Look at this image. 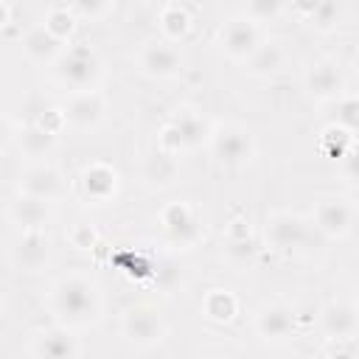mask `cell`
I'll use <instances>...</instances> for the list:
<instances>
[{
    "instance_id": "cell-1",
    "label": "cell",
    "mask_w": 359,
    "mask_h": 359,
    "mask_svg": "<svg viewBox=\"0 0 359 359\" xmlns=\"http://www.w3.org/2000/svg\"><path fill=\"white\" fill-rule=\"evenodd\" d=\"M45 306L56 325H65L70 331L93 328L104 317L101 280L87 269H67L50 283Z\"/></svg>"
},
{
    "instance_id": "cell-2",
    "label": "cell",
    "mask_w": 359,
    "mask_h": 359,
    "mask_svg": "<svg viewBox=\"0 0 359 359\" xmlns=\"http://www.w3.org/2000/svg\"><path fill=\"white\" fill-rule=\"evenodd\" d=\"M104 67L107 65H104V59L95 48H90L87 42H73V45L67 42L65 50L50 65V76L62 90L76 93V90L101 87Z\"/></svg>"
},
{
    "instance_id": "cell-3",
    "label": "cell",
    "mask_w": 359,
    "mask_h": 359,
    "mask_svg": "<svg viewBox=\"0 0 359 359\" xmlns=\"http://www.w3.org/2000/svg\"><path fill=\"white\" fill-rule=\"evenodd\" d=\"M157 230L168 250L191 252L205 241V222L194 202L171 199L157 210Z\"/></svg>"
},
{
    "instance_id": "cell-4",
    "label": "cell",
    "mask_w": 359,
    "mask_h": 359,
    "mask_svg": "<svg viewBox=\"0 0 359 359\" xmlns=\"http://www.w3.org/2000/svg\"><path fill=\"white\" fill-rule=\"evenodd\" d=\"M219 168L238 171L247 168L258 157V137L241 121H219L210 129V140L205 146Z\"/></svg>"
},
{
    "instance_id": "cell-5",
    "label": "cell",
    "mask_w": 359,
    "mask_h": 359,
    "mask_svg": "<svg viewBox=\"0 0 359 359\" xmlns=\"http://www.w3.org/2000/svg\"><path fill=\"white\" fill-rule=\"evenodd\" d=\"M309 222L325 241H345L356 224V199L351 194H323L314 199Z\"/></svg>"
},
{
    "instance_id": "cell-6",
    "label": "cell",
    "mask_w": 359,
    "mask_h": 359,
    "mask_svg": "<svg viewBox=\"0 0 359 359\" xmlns=\"http://www.w3.org/2000/svg\"><path fill=\"white\" fill-rule=\"evenodd\" d=\"M311 222L297 210H272L264 222V244L275 255H294L311 244Z\"/></svg>"
},
{
    "instance_id": "cell-7",
    "label": "cell",
    "mask_w": 359,
    "mask_h": 359,
    "mask_svg": "<svg viewBox=\"0 0 359 359\" xmlns=\"http://www.w3.org/2000/svg\"><path fill=\"white\" fill-rule=\"evenodd\" d=\"M118 328H121V337L135 351H154L168 337V323L149 303H135V306L123 309V314L118 320Z\"/></svg>"
},
{
    "instance_id": "cell-8",
    "label": "cell",
    "mask_w": 359,
    "mask_h": 359,
    "mask_svg": "<svg viewBox=\"0 0 359 359\" xmlns=\"http://www.w3.org/2000/svg\"><path fill=\"white\" fill-rule=\"evenodd\" d=\"M135 70L154 81H171L182 76L185 56L174 42H165L163 36H149L135 50Z\"/></svg>"
},
{
    "instance_id": "cell-9",
    "label": "cell",
    "mask_w": 359,
    "mask_h": 359,
    "mask_svg": "<svg viewBox=\"0 0 359 359\" xmlns=\"http://www.w3.org/2000/svg\"><path fill=\"white\" fill-rule=\"evenodd\" d=\"M300 314L289 300H266L252 311V334L264 345H283L297 337Z\"/></svg>"
},
{
    "instance_id": "cell-10",
    "label": "cell",
    "mask_w": 359,
    "mask_h": 359,
    "mask_svg": "<svg viewBox=\"0 0 359 359\" xmlns=\"http://www.w3.org/2000/svg\"><path fill=\"white\" fill-rule=\"evenodd\" d=\"M264 39H266L264 25L252 22V20L244 17V14L227 17V20L216 28V36H213L219 53H222L224 59L236 62V65H244V62L252 56V50H255Z\"/></svg>"
},
{
    "instance_id": "cell-11",
    "label": "cell",
    "mask_w": 359,
    "mask_h": 359,
    "mask_svg": "<svg viewBox=\"0 0 359 359\" xmlns=\"http://www.w3.org/2000/svg\"><path fill=\"white\" fill-rule=\"evenodd\" d=\"M300 84H303V93L311 101H317V104H331V101H337L348 90L342 65L334 56H314V59H309L303 65V70H300Z\"/></svg>"
},
{
    "instance_id": "cell-12",
    "label": "cell",
    "mask_w": 359,
    "mask_h": 359,
    "mask_svg": "<svg viewBox=\"0 0 359 359\" xmlns=\"http://www.w3.org/2000/svg\"><path fill=\"white\" fill-rule=\"evenodd\" d=\"M17 194L36 196L42 202H59L67 194V180L59 165L48 160H31L17 177Z\"/></svg>"
},
{
    "instance_id": "cell-13",
    "label": "cell",
    "mask_w": 359,
    "mask_h": 359,
    "mask_svg": "<svg viewBox=\"0 0 359 359\" xmlns=\"http://www.w3.org/2000/svg\"><path fill=\"white\" fill-rule=\"evenodd\" d=\"M65 115H67V126H76L81 132H95L107 123L109 115V95L101 87L93 90H76L67 93L65 101Z\"/></svg>"
},
{
    "instance_id": "cell-14",
    "label": "cell",
    "mask_w": 359,
    "mask_h": 359,
    "mask_svg": "<svg viewBox=\"0 0 359 359\" xmlns=\"http://www.w3.org/2000/svg\"><path fill=\"white\" fill-rule=\"evenodd\" d=\"M25 353L36 359H79L84 353V345L76 331L53 323L50 328H36L28 334Z\"/></svg>"
},
{
    "instance_id": "cell-15",
    "label": "cell",
    "mask_w": 359,
    "mask_h": 359,
    "mask_svg": "<svg viewBox=\"0 0 359 359\" xmlns=\"http://www.w3.org/2000/svg\"><path fill=\"white\" fill-rule=\"evenodd\" d=\"M79 194L90 205H112L121 194V174L112 163L104 160H90L79 171Z\"/></svg>"
},
{
    "instance_id": "cell-16",
    "label": "cell",
    "mask_w": 359,
    "mask_h": 359,
    "mask_svg": "<svg viewBox=\"0 0 359 359\" xmlns=\"http://www.w3.org/2000/svg\"><path fill=\"white\" fill-rule=\"evenodd\" d=\"M8 258L20 272H45L50 266V238L45 230H20L8 247Z\"/></svg>"
},
{
    "instance_id": "cell-17",
    "label": "cell",
    "mask_w": 359,
    "mask_h": 359,
    "mask_svg": "<svg viewBox=\"0 0 359 359\" xmlns=\"http://www.w3.org/2000/svg\"><path fill=\"white\" fill-rule=\"evenodd\" d=\"M317 328L323 337L356 339L359 337V309L351 297H331L317 311Z\"/></svg>"
},
{
    "instance_id": "cell-18",
    "label": "cell",
    "mask_w": 359,
    "mask_h": 359,
    "mask_svg": "<svg viewBox=\"0 0 359 359\" xmlns=\"http://www.w3.org/2000/svg\"><path fill=\"white\" fill-rule=\"evenodd\" d=\"M168 123L180 132L185 151H199V149H205L208 140H210L213 123L205 118V112H202L199 107H194V104H188V101H180V104L171 107Z\"/></svg>"
},
{
    "instance_id": "cell-19",
    "label": "cell",
    "mask_w": 359,
    "mask_h": 359,
    "mask_svg": "<svg viewBox=\"0 0 359 359\" xmlns=\"http://www.w3.org/2000/svg\"><path fill=\"white\" fill-rule=\"evenodd\" d=\"M182 177V157L163 151V149H151L143 160H140V182L149 191H171L174 185H180Z\"/></svg>"
},
{
    "instance_id": "cell-20",
    "label": "cell",
    "mask_w": 359,
    "mask_h": 359,
    "mask_svg": "<svg viewBox=\"0 0 359 359\" xmlns=\"http://www.w3.org/2000/svg\"><path fill=\"white\" fill-rule=\"evenodd\" d=\"M289 48L280 39H264L241 67L252 79H272L289 67Z\"/></svg>"
},
{
    "instance_id": "cell-21",
    "label": "cell",
    "mask_w": 359,
    "mask_h": 359,
    "mask_svg": "<svg viewBox=\"0 0 359 359\" xmlns=\"http://www.w3.org/2000/svg\"><path fill=\"white\" fill-rule=\"evenodd\" d=\"M238 309H241V303H238L236 292H230L224 286L208 289L202 294V300H199V314L210 325H230L238 317Z\"/></svg>"
},
{
    "instance_id": "cell-22",
    "label": "cell",
    "mask_w": 359,
    "mask_h": 359,
    "mask_svg": "<svg viewBox=\"0 0 359 359\" xmlns=\"http://www.w3.org/2000/svg\"><path fill=\"white\" fill-rule=\"evenodd\" d=\"M8 219L11 224H17V230H45V224L50 222V202L17 194L8 205Z\"/></svg>"
},
{
    "instance_id": "cell-23",
    "label": "cell",
    "mask_w": 359,
    "mask_h": 359,
    "mask_svg": "<svg viewBox=\"0 0 359 359\" xmlns=\"http://www.w3.org/2000/svg\"><path fill=\"white\" fill-rule=\"evenodd\" d=\"M62 50H65V42L56 39L42 22L34 25V28H28L25 36H22V53H25L34 65H48V67H50Z\"/></svg>"
},
{
    "instance_id": "cell-24",
    "label": "cell",
    "mask_w": 359,
    "mask_h": 359,
    "mask_svg": "<svg viewBox=\"0 0 359 359\" xmlns=\"http://www.w3.org/2000/svg\"><path fill=\"white\" fill-rule=\"evenodd\" d=\"M157 28H160V36L165 42H182L191 28H194V20H191V11L182 6V3H165L160 6V14H157Z\"/></svg>"
},
{
    "instance_id": "cell-25",
    "label": "cell",
    "mask_w": 359,
    "mask_h": 359,
    "mask_svg": "<svg viewBox=\"0 0 359 359\" xmlns=\"http://www.w3.org/2000/svg\"><path fill=\"white\" fill-rule=\"evenodd\" d=\"M17 143H20V151L28 157V160H45L56 146H59V137L56 135H48L42 126L36 123H28L22 129H17Z\"/></svg>"
},
{
    "instance_id": "cell-26",
    "label": "cell",
    "mask_w": 359,
    "mask_h": 359,
    "mask_svg": "<svg viewBox=\"0 0 359 359\" xmlns=\"http://www.w3.org/2000/svg\"><path fill=\"white\" fill-rule=\"evenodd\" d=\"M112 266L118 269V272H123L129 280H137V283H146V280H151L154 278V261L149 258V255H143L140 250H118L112 258Z\"/></svg>"
},
{
    "instance_id": "cell-27",
    "label": "cell",
    "mask_w": 359,
    "mask_h": 359,
    "mask_svg": "<svg viewBox=\"0 0 359 359\" xmlns=\"http://www.w3.org/2000/svg\"><path fill=\"white\" fill-rule=\"evenodd\" d=\"M222 255H224L227 266H233L236 272H247L258 264L261 247L255 244V238H224Z\"/></svg>"
},
{
    "instance_id": "cell-28",
    "label": "cell",
    "mask_w": 359,
    "mask_h": 359,
    "mask_svg": "<svg viewBox=\"0 0 359 359\" xmlns=\"http://www.w3.org/2000/svg\"><path fill=\"white\" fill-rule=\"evenodd\" d=\"M356 146V132H351V129H345V126H339V123H328L323 132H320V149H323V154L325 157H331V160H339L348 149H353Z\"/></svg>"
},
{
    "instance_id": "cell-29",
    "label": "cell",
    "mask_w": 359,
    "mask_h": 359,
    "mask_svg": "<svg viewBox=\"0 0 359 359\" xmlns=\"http://www.w3.org/2000/svg\"><path fill=\"white\" fill-rule=\"evenodd\" d=\"M42 25H45L56 39H62V42L67 45L70 36H73L76 28H79V17H76L67 6H50L48 14L42 17Z\"/></svg>"
},
{
    "instance_id": "cell-30",
    "label": "cell",
    "mask_w": 359,
    "mask_h": 359,
    "mask_svg": "<svg viewBox=\"0 0 359 359\" xmlns=\"http://www.w3.org/2000/svg\"><path fill=\"white\" fill-rule=\"evenodd\" d=\"M81 22H104L115 11V0H65Z\"/></svg>"
},
{
    "instance_id": "cell-31",
    "label": "cell",
    "mask_w": 359,
    "mask_h": 359,
    "mask_svg": "<svg viewBox=\"0 0 359 359\" xmlns=\"http://www.w3.org/2000/svg\"><path fill=\"white\" fill-rule=\"evenodd\" d=\"M286 14V0H244V17L258 25L275 22Z\"/></svg>"
},
{
    "instance_id": "cell-32",
    "label": "cell",
    "mask_w": 359,
    "mask_h": 359,
    "mask_svg": "<svg viewBox=\"0 0 359 359\" xmlns=\"http://www.w3.org/2000/svg\"><path fill=\"white\" fill-rule=\"evenodd\" d=\"M67 241H70V247H76L79 252H93V250L101 244V233H98L95 224H90V222H76V224L67 230Z\"/></svg>"
},
{
    "instance_id": "cell-33",
    "label": "cell",
    "mask_w": 359,
    "mask_h": 359,
    "mask_svg": "<svg viewBox=\"0 0 359 359\" xmlns=\"http://www.w3.org/2000/svg\"><path fill=\"white\" fill-rule=\"evenodd\" d=\"M314 31L320 34H334L337 25H339V3L337 0H323L320 8L314 11V17L309 20Z\"/></svg>"
},
{
    "instance_id": "cell-34",
    "label": "cell",
    "mask_w": 359,
    "mask_h": 359,
    "mask_svg": "<svg viewBox=\"0 0 359 359\" xmlns=\"http://www.w3.org/2000/svg\"><path fill=\"white\" fill-rule=\"evenodd\" d=\"M331 104H337V121H334V123H339V126L356 132V123H359V101H356V95L345 90V93H342L337 101H331Z\"/></svg>"
},
{
    "instance_id": "cell-35",
    "label": "cell",
    "mask_w": 359,
    "mask_h": 359,
    "mask_svg": "<svg viewBox=\"0 0 359 359\" xmlns=\"http://www.w3.org/2000/svg\"><path fill=\"white\" fill-rule=\"evenodd\" d=\"M34 123H36V126H42L48 135L62 137V132L67 129V115H65V109H62V107H48V109H42V112H39V118H36Z\"/></svg>"
},
{
    "instance_id": "cell-36",
    "label": "cell",
    "mask_w": 359,
    "mask_h": 359,
    "mask_svg": "<svg viewBox=\"0 0 359 359\" xmlns=\"http://www.w3.org/2000/svg\"><path fill=\"white\" fill-rule=\"evenodd\" d=\"M323 356L328 359H353L356 356V339H334V337H323Z\"/></svg>"
},
{
    "instance_id": "cell-37",
    "label": "cell",
    "mask_w": 359,
    "mask_h": 359,
    "mask_svg": "<svg viewBox=\"0 0 359 359\" xmlns=\"http://www.w3.org/2000/svg\"><path fill=\"white\" fill-rule=\"evenodd\" d=\"M154 146L157 149H163V151H171V154H185V146H182V137H180V132L165 121L163 126H160V132H157V140H154Z\"/></svg>"
},
{
    "instance_id": "cell-38",
    "label": "cell",
    "mask_w": 359,
    "mask_h": 359,
    "mask_svg": "<svg viewBox=\"0 0 359 359\" xmlns=\"http://www.w3.org/2000/svg\"><path fill=\"white\" fill-rule=\"evenodd\" d=\"M224 238H252V224L244 213H236L224 224Z\"/></svg>"
},
{
    "instance_id": "cell-39",
    "label": "cell",
    "mask_w": 359,
    "mask_h": 359,
    "mask_svg": "<svg viewBox=\"0 0 359 359\" xmlns=\"http://www.w3.org/2000/svg\"><path fill=\"white\" fill-rule=\"evenodd\" d=\"M337 171H339V177L345 180V185H356V146L353 149H348L339 160H337Z\"/></svg>"
},
{
    "instance_id": "cell-40",
    "label": "cell",
    "mask_w": 359,
    "mask_h": 359,
    "mask_svg": "<svg viewBox=\"0 0 359 359\" xmlns=\"http://www.w3.org/2000/svg\"><path fill=\"white\" fill-rule=\"evenodd\" d=\"M320 3L323 0H286V8H292V14L297 17V20H311L314 17V11L320 8Z\"/></svg>"
},
{
    "instance_id": "cell-41",
    "label": "cell",
    "mask_w": 359,
    "mask_h": 359,
    "mask_svg": "<svg viewBox=\"0 0 359 359\" xmlns=\"http://www.w3.org/2000/svg\"><path fill=\"white\" fill-rule=\"evenodd\" d=\"M17 140V123L6 112H0V151H6Z\"/></svg>"
},
{
    "instance_id": "cell-42",
    "label": "cell",
    "mask_w": 359,
    "mask_h": 359,
    "mask_svg": "<svg viewBox=\"0 0 359 359\" xmlns=\"http://www.w3.org/2000/svg\"><path fill=\"white\" fill-rule=\"evenodd\" d=\"M8 22H11V8H8L6 0H0V31H3Z\"/></svg>"
},
{
    "instance_id": "cell-43",
    "label": "cell",
    "mask_w": 359,
    "mask_h": 359,
    "mask_svg": "<svg viewBox=\"0 0 359 359\" xmlns=\"http://www.w3.org/2000/svg\"><path fill=\"white\" fill-rule=\"evenodd\" d=\"M140 3H143V6H157V8H160V6H165V3H174V0H140Z\"/></svg>"
}]
</instances>
